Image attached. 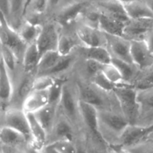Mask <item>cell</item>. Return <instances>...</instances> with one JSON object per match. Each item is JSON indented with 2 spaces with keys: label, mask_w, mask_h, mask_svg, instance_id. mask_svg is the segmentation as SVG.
<instances>
[{
  "label": "cell",
  "mask_w": 153,
  "mask_h": 153,
  "mask_svg": "<svg viewBox=\"0 0 153 153\" xmlns=\"http://www.w3.org/2000/svg\"><path fill=\"white\" fill-rule=\"evenodd\" d=\"M99 131L102 138L108 146H116L128 122L119 109L98 110Z\"/></svg>",
  "instance_id": "6da1fadb"
},
{
  "label": "cell",
  "mask_w": 153,
  "mask_h": 153,
  "mask_svg": "<svg viewBox=\"0 0 153 153\" xmlns=\"http://www.w3.org/2000/svg\"><path fill=\"white\" fill-rule=\"evenodd\" d=\"M79 100L89 103L100 109H119L117 99L114 93H108L94 86L88 79L76 80L75 82Z\"/></svg>",
  "instance_id": "7a4b0ae2"
},
{
  "label": "cell",
  "mask_w": 153,
  "mask_h": 153,
  "mask_svg": "<svg viewBox=\"0 0 153 153\" xmlns=\"http://www.w3.org/2000/svg\"><path fill=\"white\" fill-rule=\"evenodd\" d=\"M58 111L69 120L78 129L82 128L79 112V98L75 83L66 80L58 102Z\"/></svg>",
  "instance_id": "3957f363"
},
{
  "label": "cell",
  "mask_w": 153,
  "mask_h": 153,
  "mask_svg": "<svg viewBox=\"0 0 153 153\" xmlns=\"http://www.w3.org/2000/svg\"><path fill=\"white\" fill-rule=\"evenodd\" d=\"M120 111L129 124H137L139 118L137 88L134 85H117L113 91Z\"/></svg>",
  "instance_id": "277c9868"
},
{
  "label": "cell",
  "mask_w": 153,
  "mask_h": 153,
  "mask_svg": "<svg viewBox=\"0 0 153 153\" xmlns=\"http://www.w3.org/2000/svg\"><path fill=\"white\" fill-rule=\"evenodd\" d=\"M0 45L11 49L22 64L24 52L28 45L24 43L17 30L13 28L0 10Z\"/></svg>",
  "instance_id": "5b68a950"
},
{
  "label": "cell",
  "mask_w": 153,
  "mask_h": 153,
  "mask_svg": "<svg viewBox=\"0 0 153 153\" xmlns=\"http://www.w3.org/2000/svg\"><path fill=\"white\" fill-rule=\"evenodd\" d=\"M153 134V125L128 124L120 134L116 146L131 148L149 139Z\"/></svg>",
  "instance_id": "8992f818"
},
{
  "label": "cell",
  "mask_w": 153,
  "mask_h": 153,
  "mask_svg": "<svg viewBox=\"0 0 153 153\" xmlns=\"http://www.w3.org/2000/svg\"><path fill=\"white\" fill-rule=\"evenodd\" d=\"M79 133H81L79 132V130L58 111V117L55 124L48 134L46 145L61 140L76 141Z\"/></svg>",
  "instance_id": "52a82bcc"
},
{
  "label": "cell",
  "mask_w": 153,
  "mask_h": 153,
  "mask_svg": "<svg viewBox=\"0 0 153 153\" xmlns=\"http://www.w3.org/2000/svg\"><path fill=\"white\" fill-rule=\"evenodd\" d=\"M79 112L85 134L94 140L105 143L99 131L98 109L89 103L79 100Z\"/></svg>",
  "instance_id": "ba28073f"
},
{
  "label": "cell",
  "mask_w": 153,
  "mask_h": 153,
  "mask_svg": "<svg viewBox=\"0 0 153 153\" xmlns=\"http://www.w3.org/2000/svg\"><path fill=\"white\" fill-rule=\"evenodd\" d=\"M60 25L55 21H48L42 23L41 31L36 41L41 56L49 51L57 50L61 31Z\"/></svg>",
  "instance_id": "9c48e42d"
},
{
  "label": "cell",
  "mask_w": 153,
  "mask_h": 153,
  "mask_svg": "<svg viewBox=\"0 0 153 153\" xmlns=\"http://www.w3.org/2000/svg\"><path fill=\"white\" fill-rule=\"evenodd\" d=\"M2 126L16 130L23 134L29 143H32L27 114L22 108H12L4 112Z\"/></svg>",
  "instance_id": "30bf717a"
},
{
  "label": "cell",
  "mask_w": 153,
  "mask_h": 153,
  "mask_svg": "<svg viewBox=\"0 0 153 153\" xmlns=\"http://www.w3.org/2000/svg\"><path fill=\"white\" fill-rule=\"evenodd\" d=\"M139 118L137 124L153 125V86L137 88Z\"/></svg>",
  "instance_id": "8fae6325"
},
{
  "label": "cell",
  "mask_w": 153,
  "mask_h": 153,
  "mask_svg": "<svg viewBox=\"0 0 153 153\" xmlns=\"http://www.w3.org/2000/svg\"><path fill=\"white\" fill-rule=\"evenodd\" d=\"M75 34L80 41L82 46H105V35L96 27L91 26L85 22L76 24Z\"/></svg>",
  "instance_id": "7c38bea8"
},
{
  "label": "cell",
  "mask_w": 153,
  "mask_h": 153,
  "mask_svg": "<svg viewBox=\"0 0 153 153\" xmlns=\"http://www.w3.org/2000/svg\"><path fill=\"white\" fill-rule=\"evenodd\" d=\"M105 35L106 40L105 46L111 56L133 64L131 57V40L123 36L108 34H105Z\"/></svg>",
  "instance_id": "4fadbf2b"
},
{
  "label": "cell",
  "mask_w": 153,
  "mask_h": 153,
  "mask_svg": "<svg viewBox=\"0 0 153 153\" xmlns=\"http://www.w3.org/2000/svg\"><path fill=\"white\" fill-rule=\"evenodd\" d=\"M131 57L140 73L153 66V55L143 40H131Z\"/></svg>",
  "instance_id": "5bb4252c"
},
{
  "label": "cell",
  "mask_w": 153,
  "mask_h": 153,
  "mask_svg": "<svg viewBox=\"0 0 153 153\" xmlns=\"http://www.w3.org/2000/svg\"><path fill=\"white\" fill-rule=\"evenodd\" d=\"M153 28V18L129 19L125 23L123 37L130 40H143L145 34Z\"/></svg>",
  "instance_id": "9a60e30c"
},
{
  "label": "cell",
  "mask_w": 153,
  "mask_h": 153,
  "mask_svg": "<svg viewBox=\"0 0 153 153\" xmlns=\"http://www.w3.org/2000/svg\"><path fill=\"white\" fill-rule=\"evenodd\" d=\"M85 1H77L64 7L58 12L55 22L61 27H68L81 19L87 9Z\"/></svg>",
  "instance_id": "2e32d148"
},
{
  "label": "cell",
  "mask_w": 153,
  "mask_h": 153,
  "mask_svg": "<svg viewBox=\"0 0 153 153\" xmlns=\"http://www.w3.org/2000/svg\"><path fill=\"white\" fill-rule=\"evenodd\" d=\"M50 102L49 90H33L22 104V108L25 113H35Z\"/></svg>",
  "instance_id": "e0dca14e"
},
{
  "label": "cell",
  "mask_w": 153,
  "mask_h": 153,
  "mask_svg": "<svg viewBox=\"0 0 153 153\" xmlns=\"http://www.w3.org/2000/svg\"><path fill=\"white\" fill-rule=\"evenodd\" d=\"M13 86L11 76L0 56V103L7 105L13 98Z\"/></svg>",
  "instance_id": "ac0fdd59"
},
{
  "label": "cell",
  "mask_w": 153,
  "mask_h": 153,
  "mask_svg": "<svg viewBox=\"0 0 153 153\" xmlns=\"http://www.w3.org/2000/svg\"><path fill=\"white\" fill-rule=\"evenodd\" d=\"M97 28L105 34L112 35L123 36V28L125 22L109 16L105 13L100 11L98 8Z\"/></svg>",
  "instance_id": "d6986e66"
},
{
  "label": "cell",
  "mask_w": 153,
  "mask_h": 153,
  "mask_svg": "<svg viewBox=\"0 0 153 153\" xmlns=\"http://www.w3.org/2000/svg\"><path fill=\"white\" fill-rule=\"evenodd\" d=\"M97 7L108 16L125 23L129 19L124 4L118 0H100L97 2Z\"/></svg>",
  "instance_id": "ffe728a7"
},
{
  "label": "cell",
  "mask_w": 153,
  "mask_h": 153,
  "mask_svg": "<svg viewBox=\"0 0 153 153\" xmlns=\"http://www.w3.org/2000/svg\"><path fill=\"white\" fill-rule=\"evenodd\" d=\"M77 51L85 60H93L102 64L111 63L112 56L106 46H80Z\"/></svg>",
  "instance_id": "44dd1931"
},
{
  "label": "cell",
  "mask_w": 153,
  "mask_h": 153,
  "mask_svg": "<svg viewBox=\"0 0 153 153\" xmlns=\"http://www.w3.org/2000/svg\"><path fill=\"white\" fill-rule=\"evenodd\" d=\"M0 142L2 146L22 149L29 143L23 134L7 126H1L0 128Z\"/></svg>",
  "instance_id": "7402d4cb"
},
{
  "label": "cell",
  "mask_w": 153,
  "mask_h": 153,
  "mask_svg": "<svg viewBox=\"0 0 153 153\" xmlns=\"http://www.w3.org/2000/svg\"><path fill=\"white\" fill-rule=\"evenodd\" d=\"M33 114L49 134L58 117V104L49 102L46 106Z\"/></svg>",
  "instance_id": "603a6c76"
},
{
  "label": "cell",
  "mask_w": 153,
  "mask_h": 153,
  "mask_svg": "<svg viewBox=\"0 0 153 153\" xmlns=\"http://www.w3.org/2000/svg\"><path fill=\"white\" fill-rule=\"evenodd\" d=\"M32 143L37 147L43 149L47 143L48 133L33 113H27Z\"/></svg>",
  "instance_id": "cb8c5ba5"
},
{
  "label": "cell",
  "mask_w": 153,
  "mask_h": 153,
  "mask_svg": "<svg viewBox=\"0 0 153 153\" xmlns=\"http://www.w3.org/2000/svg\"><path fill=\"white\" fill-rule=\"evenodd\" d=\"M41 28L42 23L27 19H24L17 31L24 43L26 45H29L37 41Z\"/></svg>",
  "instance_id": "d4e9b609"
},
{
  "label": "cell",
  "mask_w": 153,
  "mask_h": 153,
  "mask_svg": "<svg viewBox=\"0 0 153 153\" xmlns=\"http://www.w3.org/2000/svg\"><path fill=\"white\" fill-rule=\"evenodd\" d=\"M40 58V55L36 42L28 45L24 52L22 64H21L22 71L25 73H36Z\"/></svg>",
  "instance_id": "484cf974"
},
{
  "label": "cell",
  "mask_w": 153,
  "mask_h": 153,
  "mask_svg": "<svg viewBox=\"0 0 153 153\" xmlns=\"http://www.w3.org/2000/svg\"><path fill=\"white\" fill-rule=\"evenodd\" d=\"M25 1L26 0H9L8 22L16 30L25 19Z\"/></svg>",
  "instance_id": "4316f807"
},
{
  "label": "cell",
  "mask_w": 153,
  "mask_h": 153,
  "mask_svg": "<svg viewBox=\"0 0 153 153\" xmlns=\"http://www.w3.org/2000/svg\"><path fill=\"white\" fill-rule=\"evenodd\" d=\"M129 19L153 18V13L145 0L132 1L124 4Z\"/></svg>",
  "instance_id": "83f0119b"
},
{
  "label": "cell",
  "mask_w": 153,
  "mask_h": 153,
  "mask_svg": "<svg viewBox=\"0 0 153 153\" xmlns=\"http://www.w3.org/2000/svg\"><path fill=\"white\" fill-rule=\"evenodd\" d=\"M111 63L120 70L126 84L134 85L140 73L134 64L113 57Z\"/></svg>",
  "instance_id": "f1b7e54d"
},
{
  "label": "cell",
  "mask_w": 153,
  "mask_h": 153,
  "mask_svg": "<svg viewBox=\"0 0 153 153\" xmlns=\"http://www.w3.org/2000/svg\"><path fill=\"white\" fill-rule=\"evenodd\" d=\"M82 46L78 37L68 33H61L60 34L57 51L62 56H67L74 53V51Z\"/></svg>",
  "instance_id": "f546056e"
},
{
  "label": "cell",
  "mask_w": 153,
  "mask_h": 153,
  "mask_svg": "<svg viewBox=\"0 0 153 153\" xmlns=\"http://www.w3.org/2000/svg\"><path fill=\"white\" fill-rule=\"evenodd\" d=\"M61 56L57 50L49 51L43 54L40 56L38 65H37L36 75L42 76L49 73L59 61Z\"/></svg>",
  "instance_id": "4dcf8cb0"
},
{
  "label": "cell",
  "mask_w": 153,
  "mask_h": 153,
  "mask_svg": "<svg viewBox=\"0 0 153 153\" xmlns=\"http://www.w3.org/2000/svg\"><path fill=\"white\" fill-rule=\"evenodd\" d=\"M1 58H2L4 64L7 67V70L10 72V73H14L16 71L18 64L20 61H19L16 55L14 52L7 48V46H4L1 45Z\"/></svg>",
  "instance_id": "1f68e13d"
},
{
  "label": "cell",
  "mask_w": 153,
  "mask_h": 153,
  "mask_svg": "<svg viewBox=\"0 0 153 153\" xmlns=\"http://www.w3.org/2000/svg\"><path fill=\"white\" fill-rule=\"evenodd\" d=\"M88 79L94 86L108 93H113L114 90L117 86V85H115L114 84L111 82L102 71L99 72L97 74Z\"/></svg>",
  "instance_id": "d6a6232c"
},
{
  "label": "cell",
  "mask_w": 153,
  "mask_h": 153,
  "mask_svg": "<svg viewBox=\"0 0 153 153\" xmlns=\"http://www.w3.org/2000/svg\"><path fill=\"white\" fill-rule=\"evenodd\" d=\"M105 76L108 78L111 82L115 85H121L126 84L123 77L120 73V70L114 65L112 63L105 64L102 70Z\"/></svg>",
  "instance_id": "836d02e7"
},
{
  "label": "cell",
  "mask_w": 153,
  "mask_h": 153,
  "mask_svg": "<svg viewBox=\"0 0 153 153\" xmlns=\"http://www.w3.org/2000/svg\"><path fill=\"white\" fill-rule=\"evenodd\" d=\"M58 78L53 76H37L34 80L33 90H49L56 82Z\"/></svg>",
  "instance_id": "e575fe53"
},
{
  "label": "cell",
  "mask_w": 153,
  "mask_h": 153,
  "mask_svg": "<svg viewBox=\"0 0 153 153\" xmlns=\"http://www.w3.org/2000/svg\"><path fill=\"white\" fill-rule=\"evenodd\" d=\"M49 0H30L26 13L30 10L33 16L42 15L48 11ZM25 13V14H26Z\"/></svg>",
  "instance_id": "d590c367"
},
{
  "label": "cell",
  "mask_w": 153,
  "mask_h": 153,
  "mask_svg": "<svg viewBox=\"0 0 153 153\" xmlns=\"http://www.w3.org/2000/svg\"><path fill=\"white\" fill-rule=\"evenodd\" d=\"M87 153H110L109 146L86 135Z\"/></svg>",
  "instance_id": "8d00e7d4"
},
{
  "label": "cell",
  "mask_w": 153,
  "mask_h": 153,
  "mask_svg": "<svg viewBox=\"0 0 153 153\" xmlns=\"http://www.w3.org/2000/svg\"><path fill=\"white\" fill-rule=\"evenodd\" d=\"M51 146L58 153H78L76 142L70 140H61L51 143Z\"/></svg>",
  "instance_id": "74e56055"
},
{
  "label": "cell",
  "mask_w": 153,
  "mask_h": 153,
  "mask_svg": "<svg viewBox=\"0 0 153 153\" xmlns=\"http://www.w3.org/2000/svg\"><path fill=\"white\" fill-rule=\"evenodd\" d=\"M104 65L105 64L93 60H85V71L86 76H88V79H90L97 73L102 71Z\"/></svg>",
  "instance_id": "f35d334b"
},
{
  "label": "cell",
  "mask_w": 153,
  "mask_h": 153,
  "mask_svg": "<svg viewBox=\"0 0 153 153\" xmlns=\"http://www.w3.org/2000/svg\"><path fill=\"white\" fill-rule=\"evenodd\" d=\"M127 149L131 153H153V143L147 139L145 141Z\"/></svg>",
  "instance_id": "ab89813d"
},
{
  "label": "cell",
  "mask_w": 153,
  "mask_h": 153,
  "mask_svg": "<svg viewBox=\"0 0 153 153\" xmlns=\"http://www.w3.org/2000/svg\"><path fill=\"white\" fill-rule=\"evenodd\" d=\"M143 40L146 43V46L149 48V51L153 55V28L149 30L143 37Z\"/></svg>",
  "instance_id": "60d3db41"
},
{
  "label": "cell",
  "mask_w": 153,
  "mask_h": 153,
  "mask_svg": "<svg viewBox=\"0 0 153 153\" xmlns=\"http://www.w3.org/2000/svg\"><path fill=\"white\" fill-rule=\"evenodd\" d=\"M24 153H43V149L37 147L33 143H28L25 147L23 148Z\"/></svg>",
  "instance_id": "b9f144b4"
},
{
  "label": "cell",
  "mask_w": 153,
  "mask_h": 153,
  "mask_svg": "<svg viewBox=\"0 0 153 153\" xmlns=\"http://www.w3.org/2000/svg\"><path fill=\"white\" fill-rule=\"evenodd\" d=\"M0 10L5 16L8 21L9 19V0H0Z\"/></svg>",
  "instance_id": "7bdbcfd3"
},
{
  "label": "cell",
  "mask_w": 153,
  "mask_h": 153,
  "mask_svg": "<svg viewBox=\"0 0 153 153\" xmlns=\"http://www.w3.org/2000/svg\"><path fill=\"white\" fill-rule=\"evenodd\" d=\"M61 1V0H49L48 11H51V10H53L54 9L58 7V4H60Z\"/></svg>",
  "instance_id": "ee69618b"
},
{
  "label": "cell",
  "mask_w": 153,
  "mask_h": 153,
  "mask_svg": "<svg viewBox=\"0 0 153 153\" xmlns=\"http://www.w3.org/2000/svg\"><path fill=\"white\" fill-rule=\"evenodd\" d=\"M42 149H43V153H58L53 147H52V146H51L50 145H46V146H45Z\"/></svg>",
  "instance_id": "f6af8a7d"
},
{
  "label": "cell",
  "mask_w": 153,
  "mask_h": 153,
  "mask_svg": "<svg viewBox=\"0 0 153 153\" xmlns=\"http://www.w3.org/2000/svg\"><path fill=\"white\" fill-rule=\"evenodd\" d=\"M145 1L147 3L148 5L149 6V7H150V9L152 10L153 13V0H145Z\"/></svg>",
  "instance_id": "bcb514c9"
},
{
  "label": "cell",
  "mask_w": 153,
  "mask_h": 153,
  "mask_svg": "<svg viewBox=\"0 0 153 153\" xmlns=\"http://www.w3.org/2000/svg\"><path fill=\"white\" fill-rule=\"evenodd\" d=\"M119 1H120L122 4H128V3L130 2H132V1H139V0H118Z\"/></svg>",
  "instance_id": "7dc6e473"
},
{
  "label": "cell",
  "mask_w": 153,
  "mask_h": 153,
  "mask_svg": "<svg viewBox=\"0 0 153 153\" xmlns=\"http://www.w3.org/2000/svg\"><path fill=\"white\" fill-rule=\"evenodd\" d=\"M29 1H30V0H26V1H25V13H26V10H27V8H28Z\"/></svg>",
  "instance_id": "c3c4849f"
},
{
  "label": "cell",
  "mask_w": 153,
  "mask_h": 153,
  "mask_svg": "<svg viewBox=\"0 0 153 153\" xmlns=\"http://www.w3.org/2000/svg\"><path fill=\"white\" fill-rule=\"evenodd\" d=\"M0 153H4V152H3L2 149H1V150H0Z\"/></svg>",
  "instance_id": "681fc988"
},
{
  "label": "cell",
  "mask_w": 153,
  "mask_h": 153,
  "mask_svg": "<svg viewBox=\"0 0 153 153\" xmlns=\"http://www.w3.org/2000/svg\"><path fill=\"white\" fill-rule=\"evenodd\" d=\"M1 107H2V105H1V103H0V108H1Z\"/></svg>",
  "instance_id": "f907efd6"
}]
</instances>
